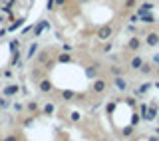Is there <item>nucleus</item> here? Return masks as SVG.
<instances>
[{
	"label": "nucleus",
	"mask_w": 159,
	"mask_h": 141,
	"mask_svg": "<svg viewBox=\"0 0 159 141\" xmlns=\"http://www.w3.org/2000/svg\"><path fill=\"white\" fill-rule=\"evenodd\" d=\"M143 22H153V16H149V14H145V16H143Z\"/></svg>",
	"instance_id": "obj_5"
},
{
	"label": "nucleus",
	"mask_w": 159,
	"mask_h": 141,
	"mask_svg": "<svg viewBox=\"0 0 159 141\" xmlns=\"http://www.w3.org/2000/svg\"><path fill=\"white\" fill-rule=\"evenodd\" d=\"M109 36V28H103L102 30V38H107Z\"/></svg>",
	"instance_id": "obj_3"
},
{
	"label": "nucleus",
	"mask_w": 159,
	"mask_h": 141,
	"mask_svg": "<svg viewBox=\"0 0 159 141\" xmlns=\"http://www.w3.org/2000/svg\"><path fill=\"white\" fill-rule=\"evenodd\" d=\"M131 66H133V68H141V60H139V58H135V60L131 62Z\"/></svg>",
	"instance_id": "obj_2"
},
{
	"label": "nucleus",
	"mask_w": 159,
	"mask_h": 141,
	"mask_svg": "<svg viewBox=\"0 0 159 141\" xmlns=\"http://www.w3.org/2000/svg\"><path fill=\"white\" fill-rule=\"evenodd\" d=\"M116 84H117V88H121V89H123V88H125V82H123V80H117V82H116Z\"/></svg>",
	"instance_id": "obj_4"
},
{
	"label": "nucleus",
	"mask_w": 159,
	"mask_h": 141,
	"mask_svg": "<svg viewBox=\"0 0 159 141\" xmlns=\"http://www.w3.org/2000/svg\"><path fill=\"white\" fill-rule=\"evenodd\" d=\"M157 42H159V36H157V34H149L147 44H151V46H153V44H157Z\"/></svg>",
	"instance_id": "obj_1"
}]
</instances>
